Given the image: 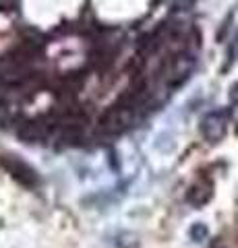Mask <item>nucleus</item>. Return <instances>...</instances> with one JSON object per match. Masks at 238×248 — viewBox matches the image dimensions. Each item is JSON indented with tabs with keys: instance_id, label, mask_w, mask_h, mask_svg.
<instances>
[{
	"instance_id": "1",
	"label": "nucleus",
	"mask_w": 238,
	"mask_h": 248,
	"mask_svg": "<svg viewBox=\"0 0 238 248\" xmlns=\"http://www.w3.org/2000/svg\"><path fill=\"white\" fill-rule=\"evenodd\" d=\"M201 130H203L205 139H209V141H218V139H222L226 133V112L209 114L201 124Z\"/></svg>"
},
{
	"instance_id": "3",
	"label": "nucleus",
	"mask_w": 238,
	"mask_h": 248,
	"mask_svg": "<svg viewBox=\"0 0 238 248\" xmlns=\"http://www.w3.org/2000/svg\"><path fill=\"white\" fill-rule=\"evenodd\" d=\"M9 170H11V174L17 178V180H21L23 184H33V180H35L33 170L29 166H25V164H21V161H17V159H13V166Z\"/></svg>"
},
{
	"instance_id": "2",
	"label": "nucleus",
	"mask_w": 238,
	"mask_h": 248,
	"mask_svg": "<svg viewBox=\"0 0 238 248\" xmlns=\"http://www.w3.org/2000/svg\"><path fill=\"white\" fill-rule=\"evenodd\" d=\"M209 199H211V182L199 180L197 184L190 186V190H189V201H190L193 205H203V203H207Z\"/></svg>"
}]
</instances>
